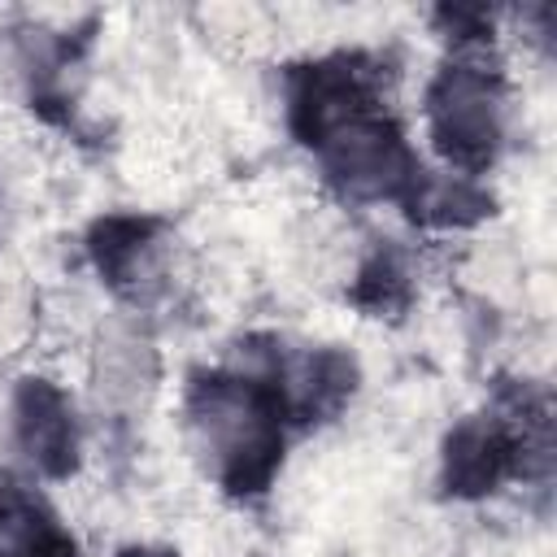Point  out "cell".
<instances>
[{
  "label": "cell",
  "mask_w": 557,
  "mask_h": 557,
  "mask_svg": "<svg viewBox=\"0 0 557 557\" xmlns=\"http://www.w3.org/2000/svg\"><path fill=\"white\" fill-rule=\"evenodd\" d=\"M422 117L431 148L448 165V174L474 178L487 174L505 148L509 117V83L487 48H453L444 65L426 78Z\"/></svg>",
  "instance_id": "obj_3"
},
{
  "label": "cell",
  "mask_w": 557,
  "mask_h": 557,
  "mask_svg": "<svg viewBox=\"0 0 557 557\" xmlns=\"http://www.w3.org/2000/svg\"><path fill=\"white\" fill-rule=\"evenodd\" d=\"M87 252L100 278L131 305H148L170 287V235L157 218L144 213L100 218L87 235Z\"/></svg>",
  "instance_id": "obj_4"
},
{
  "label": "cell",
  "mask_w": 557,
  "mask_h": 557,
  "mask_svg": "<svg viewBox=\"0 0 557 557\" xmlns=\"http://www.w3.org/2000/svg\"><path fill=\"white\" fill-rule=\"evenodd\" d=\"M0 557H78L70 527L26 483H0Z\"/></svg>",
  "instance_id": "obj_6"
},
{
  "label": "cell",
  "mask_w": 557,
  "mask_h": 557,
  "mask_svg": "<svg viewBox=\"0 0 557 557\" xmlns=\"http://www.w3.org/2000/svg\"><path fill=\"white\" fill-rule=\"evenodd\" d=\"M352 305H361L370 318H383V313L409 305V270H405L400 252L374 248L357 265V274H352Z\"/></svg>",
  "instance_id": "obj_7"
},
{
  "label": "cell",
  "mask_w": 557,
  "mask_h": 557,
  "mask_svg": "<svg viewBox=\"0 0 557 557\" xmlns=\"http://www.w3.org/2000/svg\"><path fill=\"white\" fill-rule=\"evenodd\" d=\"M13 448L39 479H70L83 453L78 413L61 383L52 379H22L9 400Z\"/></svg>",
  "instance_id": "obj_5"
},
{
  "label": "cell",
  "mask_w": 557,
  "mask_h": 557,
  "mask_svg": "<svg viewBox=\"0 0 557 557\" xmlns=\"http://www.w3.org/2000/svg\"><path fill=\"white\" fill-rule=\"evenodd\" d=\"M252 366H205L187 374L183 387V435L191 457L200 461L205 479L235 496L252 500L265 496L287 448L292 409L274 374L257 361Z\"/></svg>",
  "instance_id": "obj_2"
},
{
  "label": "cell",
  "mask_w": 557,
  "mask_h": 557,
  "mask_svg": "<svg viewBox=\"0 0 557 557\" xmlns=\"http://www.w3.org/2000/svg\"><path fill=\"white\" fill-rule=\"evenodd\" d=\"M117 557H174V553H165V548H139L135 544V548H122Z\"/></svg>",
  "instance_id": "obj_8"
},
{
  "label": "cell",
  "mask_w": 557,
  "mask_h": 557,
  "mask_svg": "<svg viewBox=\"0 0 557 557\" xmlns=\"http://www.w3.org/2000/svg\"><path fill=\"white\" fill-rule=\"evenodd\" d=\"M287 122L344 200L413 205L426 170L392 113L379 57L331 52L296 65L287 74Z\"/></svg>",
  "instance_id": "obj_1"
}]
</instances>
